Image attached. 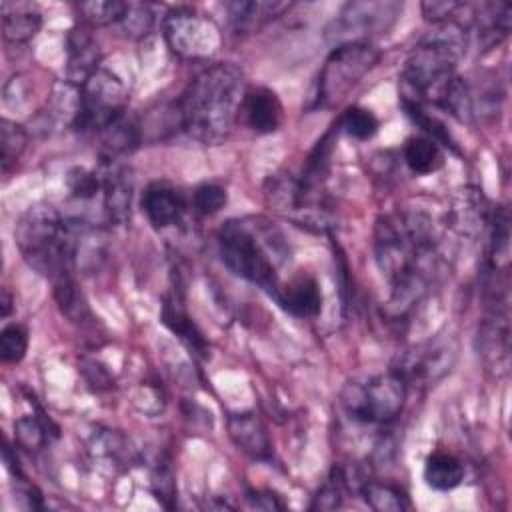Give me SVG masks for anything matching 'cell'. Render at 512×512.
I'll list each match as a JSON object with an SVG mask.
<instances>
[{
  "instance_id": "31",
  "label": "cell",
  "mask_w": 512,
  "mask_h": 512,
  "mask_svg": "<svg viewBox=\"0 0 512 512\" xmlns=\"http://www.w3.org/2000/svg\"><path fill=\"white\" fill-rule=\"evenodd\" d=\"M156 22V6L148 2H126L124 16L120 20L126 34L142 38L146 36Z\"/></svg>"
},
{
  "instance_id": "17",
  "label": "cell",
  "mask_w": 512,
  "mask_h": 512,
  "mask_svg": "<svg viewBox=\"0 0 512 512\" xmlns=\"http://www.w3.org/2000/svg\"><path fill=\"white\" fill-rule=\"evenodd\" d=\"M290 2H272V0H236L228 2V20L236 32H254L266 22L274 20L282 12L290 10Z\"/></svg>"
},
{
  "instance_id": "9",
  "label": "cell",
  "mask_w": 512,
  "mask_h": 512,
  "mask_svg": "<svg viewBox=\"0 0 512 512\" xmlns=\"http://www.w3.org/2000/svg\"><path fill=\"white\" fill-rule=\"evenodd\" d=\"M126 102L128 92L122 80L98 68L78 88V110L72 128L80 132H102L124 116Z\"/></svg>"
},
{
  "instance_id": "39",
  "label": "cell",
  "mask_w": 512,
  "mask_h": 512,
  "mask_svg": "<svg viewBox=\"0 0 512 512\" xmlns=\"http://www.w3.org/2000/svg\"><path fill=\"white\" fill-rule=\"evenodd\" d=\"M246 500L258 510H284V502H280L278 496L268 490H248Z\"/></svg>"
},
{
  "instance_id": "10",
  "label": "cell",
  "mask_w": 512,
  "mask_h": 512,
  "mask_svg": "<svg viewBox=\"0 0 512 512\" xmlns=\"http://www.w3.org/2000/svg\"><path fill=\"white\" fill-rule=\"evenodd\" d=\"M164 38L168 48L186 60L210 58L220 46L216 24L190 6H178L166 14Z\"/></svg>"
},
{
  "instance_id": "34",
  "label": "cell",
  "mask_w": 512,
  "mask_h": 512,
  "mask_svg": "<svg viewBox=\"0 0 512 512\" xmlns=\"http://www.w3.org/2000/svg\"><path fill=\"white\" fill-rule=\"evenodd\" d=\"M28 350V332L20 324H8L0 334V358L2 362L16 364Z\"/></svg>"
},
{
  "instance_id": "20",
  "label": "cell",
  "mask_w": 512,
  "mask_h": 512,
  "mask_svg": "<svg viewBox=\"0 0 512 512\" xmlns=\"http://www.w3.org/2000/svg\"><path fill=\"white\" fill-rule=\"evenodd\" d=\"M102 134V144H100V156L104 164H112L118 162L120 156L130 154L132 150H136V146L142 142V134H140V126H136L134 122L126 120L124 116L120 120H116L114 124H110L106 130L100 132Z\"/></svg>"
},
{
  "instance_id": "16",
  "label": "cell",
  "mask_w": 512,
  "mask_h": 512,
  "mask_svg": "<svg viewBox=\"0 0 512 512\" xmlns=\"http://www.w3.org/2000/svg\"><path fill=\"white\" fill-rule=\"evenodd\" d=\"M162 324L180 338V342L194 352L198 358H208L210 356V346L200 328L194 324V320L188 316L184 306L176 296H164L162 300V310H160Z\"/></svg>"
},
{
  "instance_id": "7",
  "label": "cell",
  "mask_w": 512,
  "mask_h": 512,
  "mask_svg": "<svg viewBox=\"0 0 512 512\" xmlns=\"http://www.w3.org/2000/svg\"><path fill=\"white\" fill-rule=\"evenodd\" d=\"M378 60L380 52L370 42L336 46L320 70L314 108L336 106L378 64Z\"/></svg>"
},
{
  "instance_id": "8",
  "label": "cell",
  "mask_w": 512,
  "mask_h": 512,
  "mask_svg": "<svg viewBox=\"0 0 512 512\" xmlns=\"http://www.w3.org/2000/svg\"><path fill=\"white\" fill-rule=\"evenodd\" d=\"M402 14V2L356 0L342 6L326 28V40L336 48L344 44H368L370 38L386 34Z\"/></svg>"
},
{
  "instance_id": "22",
  "label": "cell",
  "mask_w": 512,
  "mask_h": 512,
  "mask_svg": "<svg viewBox=\"0 0 512 512\" xmlns=\"http://www.w3.org/2000/svg\"><path fill=\"white\" fill-rule=\"evenodd\" d=\"M404 162L414 174H432L442 168L444 154L428 136H412L404 144Z\"/></svg>"
},
{
  "instance_id": "18",
  "label": "cell",
  "mask_w": 512,
  "mask_h": 512,
  "mask_svg": "<svg viewBox=\"0 0 512 512\" xmlns=\"http://www.w3.org/2000/svg\"><path fill=\"white\" fill-rule=\"evenodd\" d=\"M276 302L292 316L312 318L320 312L322 294H320L318 282L312 276L300 274L280 288Z\"/></svg>"
},
{
  "instance_id": "33",
  "label": "cell",
  "mask_w": 512,
  "mask_h": 512,
  "mask_svg": "<svg viewBox=\"0 0 512 512\" xmlns=\"http://www.w3.org/2000/svg\"><path fill=\"white\" fill-rule=\"evenodd\" d=\"M346 482L340 468H334L330 478L320 486L318 494L314 496L310 510H336L342 506V498L346 492Z\"/></svg>"
},
{
  "instance_id": "28",
  "label": "cell",
  "mask_w": 512,
  "mask_h": 512,
  "mask_svg": "<svg viewBox=\"0 0 512 512\" xmlns=\"http://www.w3.org/2000/svg\"><path fill=\"white\" fill-rule=\"evenodd\" d=\"M80 20L88 26H106L120 22L126 10V2L120 0H92L76 4Z\"/></svg>"
},
{
  "instance_id": "4",
  "label": "cell",
  "mask_w": 512,
  "mask_h": 512,
  "mask_svg": "<svg viewBox=\"0 0 512 512\" xmlns=\"http://www.w3.org/2000/svg\"><path fill=\"white\" fill-rule=\"evenodd\" d=\"M26 264L52 282L72 276L78 254V226L52 206H32L14 230Z\"/></svg>"
},
{
  "instance_id": "29",
  "label": "cell",
  "mask_w": 512,
  "mask_h": 512,
  "mask_svg": "<svg viewBox=\"0 0 512 512\" xmlns=\"http://www.w3.org/2000/svg\"><path fill=\"white\" fill-rule=\"evenodd\" d=\"M92 452L98 458H106L114 466H124L132 458V450L126 442V438L114 430H104L94 434Z\"/></svg>"
},
{
  "instance_id": "36",
  "label": "cell",
  "mask_w": 512,
  "mask_h": 512,
  "mask_svg": "<svg viewBox=\"0 0 512 512\" xmlns=\"http://www.w3.org/2000/svg\"><path fill=\"white\" fill-rule=\"evenodd\" d=\"M226 204V190L218 184H200L192 194V206L200 214H216Z\"/></svg>"
},
{
  "instance_id": "12",
  "label": "cell",
  "mask_w": 512,
  "mask_h": 512,
  "mask_svg": "<svg viewBox=\"0 0 512 512\" xmlns=\"http://www.w3.org/2000/svg\"><path fill=\"white\" fill-rule=\"evenodd\" d=\"M228 434L236 448L254 460L272 458V440L268 428L254 412H238L228 416Z\"/></svg>"
},
{
  "instance_id": "23",
  "label": "cell",
  "mask_w": 512,
  "mask_h": 512,
  "mask_svg": "<svg viewBox=\"0 0 512 512\" xmlns=\"http://www.w3.org/2000/svg\"><path fill=\"white\" fill-rule=\"evenodd\" d=\"M360 494L376 512H404L410 508L408 494L400 486L384 480H366L360 488Z\"/></svg>"
},
{
  "instance_id": "38",
  "label": "cell",
  "mask_w": 512,
  "mask_h": 512,
  "mask_svg": "<svg viewBox=\"0 0 512 512\" xmlns=\"http://www.w3.org/2000/svg\"><path fill=\"white\" fill-rule=\"evenodd\" d=\"M466 4L462 2H450V0H432V2H422V16L426 22L432 24H444L450 22L458 16V12L464 8Z\"/></svg>"
},
{
  "instance_id": "6",
  "label": "cell",
  "mask_w": 512,
  "mask_h": 512,
  "mask_svg": "<svg viewBox=\"0 0 512 512\" xmlns=\"http://www.w3.org/2000/svg\"><path fill=\"white\" fill-rule=\"evenodd\" d=\"M408 384L394 372L352 380L342 390V408L362 424H388L404 408Z\"/></svg>"
},
{
  "instance_id": "27",
  "label": "cell",
  "mask_w": 512,
  "mask_h": 512,
  "mask_svg": "<svg viewBox=\"0 0 512 512\" xmlns=\"http://www.w3.org/2000/svg\"><path fill=\"white\" fill-rule=\"evenodd\" d=\"M454 220L460 232L464 234H478L482 226L488 222L486 202L482 194L478 196L476 190H468L462 196V202L458 208H454Z\"/></svg>"
},
{
  "instance_id": "5",
  "label": "cell",
  "mask_w": 512,
  "mask_h": 512,
  "mask_svg": "<svg viewBox=\"0 0 512 512\" xmlns=\"http://www.w3.org/2000/svg\"><path fill=\"white\" fill-rule=\"evenodd\" d=\"M468 46L466 28L460 22L438 24L428 32L406 56L402 68V82L406 92L402 96L418 102H438L442 90L454 76L456 64Z\"/></svg>"
},
{
  "instance_id": "19",
  "label": "cell",
  "mask_w": 512,
  "mask_h": 512,
  "mask_svg": "<svg viewBox=\"0 0 512 512\" xmlns=\"http://www.w3.org/2000/svg\"><path fill=\"white\" fill-rule=\"evenodd\" d=\"M42 16L32 4L4 2L2 4V34L8 42H28L38 34Z\"/></svg>"
},
{
  "instance_id": "32",
  "label": "cell",
  "mask_w": 512,
  "mask_h": 512,
  "mask_svg": "<svg viewBox=\"0 0 512 512\" xmlns=\"http://www.w3.org/2000/svg\"><path fill=\"white\" fill-rule=\"evenodd\" d=\"M340 126L354 140H370L378 132V118L362 106H350L340 118Z\"/></svg>"
},
{
  "instance_id": "25",
  "label": "cell",
  "mask_w": 512,
  "mask_h": 512,
  "mask_svg": "<svg viewBox=\"0 0 512 512\" xmlns=\"http://www.w3.org/2000/svg\"><path fill=\"white\" fill-rule=\"evenodd\" d=\"M14 434H16V442L26 448V450H40L50 442V436H58L56 426L50 422V418H46L44 414L38 416H20L14 422Z\"/></svg>"
},
{
  "instance_id": "37",
  "label": "cell",
  "mask_w": 512,
  "mask_h": 512,
  "mask_svg": "<svg viewBox=\"0 0 512 512\" xmlns=\"http://www.w3.org/2000/svg\"><path fill=\"white\" fill-rule=\"evenodd\" d=\"M152 490L166 508H172V500L176 498V484H174V474L166 462L156 464L152 472Z\"/></svg>"
},
{
  "instance_id": "15",
  "label": "cell",
  "mask_w": 512,
  "mask_h": 512,
  "mask_svg": "<svg viewBox=\"0 0 512 512\" xmlns=\"http://www.w3.org/2000/svg\"><path fill=\"white\" fill-rule=\"evenodd\" d=\"M66 46H68V72H66L68 82L80 88L98 70L100 52L94 38L84 26L70 30L66 38Z\"/></svg>"
},
{
  "instance_id": "40",
  "label": "cell",
  "mask_w": 512,
  "mask_h": 512,
  "mask_svg": "<svg viewBox=\"0 0 512 512\" xmlns=\"http://www.w3.org/2000/svg\"><path fill=\"white\" fill-rule=\"evenodd\" d=\"M0 304H2V316L6 318L12 310V296L8 294V290H2V302Z\"/></svg>"
},
{
  "instance_id": "11",
  "label": "cell",
  "mask_w": 512,
  "mask_h": 512,
  "mask_svg": "<svg viewBox=\"0 0 512 512\" xmlns=\"http://www.w3.org/2000/svg\"><path fill=\"white\" fill-rule=\"evenodd\" d=\"M134 192V176L128 166L118 162L104 164L102 172V204L110 222L126 224L130 220Z\"/></svg>"
},
{
  "instance_id": "35",
  "label": "cell",
  "mask_w": 512,
  "mask_h": 512,
  "mask_svg": "<svg viewBox=\"0 0 512 512\" xmlns=\"http://www.w3.org/2000/svg\"><path fill=\"white\" fill-rule=\"evenodd\" d=\"M66 184L76 200H92L96 194H102V172L74 168L68 174Z\"/></svg>"
},
{
  "instance_id": "24",
  "label": "cell",
  "mask_w": 512,
  "mask_h": 512,
  "mask_svg": "<svg viewBox=\"0 0 512 512\" xmlns=\"http://www.w3.org/2000/svg\"><path fill=\"white\" fill-rule=\"evenodd\" d=\"M54 300L60 308V312L74 324H88L94 320L90 306L80 292L78 284L74 282L72 276L60 278L54 282Z\"/></svg>"
},
{
  "instance_id": "14",
  "label": "cell",
  "mask_w": 512,
  "mask_h": 512,
  "mask_svg": "<svg viewBox=\"0 0 512 512\" xmlns=\"http://www.w3.org/2000/svg\"><path fill=\"white\" fill-rule=\"evenodd\" d=\"M142 208L154 228H168L182 220L186 202L182 194L168 184H152L142 196Z\"/></svg>"
},
{
  "instance_id": "30",
  "label": "cell",
  "mask_w": 512,
  "mask_h": 512,
  "mask_svg": "<svg viewBox=\"0 0 512 512\" xmlns=\"http://www.w3.org/2000/svg\"><path fill=\"white\" fill-rule=\"evenodd\" d=\"M26 142H28V136L20 124H16L8 118L0 120V148H2V170L4 172H8L12 164H16V160L20 158V154L26 148Z\"/></svg>"
},
{
  "instance_id": "2",
  "label": "cell",
  "mask_w": 512,
  "mask_h": 512,
  "mask_svg": "<svg viewBox=\"0 0 512 512\" xmlns=\"http://www.w3.org/2000/svg\"><path fill=\"white\" fill-rule=\"evenodd\" d=\"M244 94L238 66L220 62L204 68L176 100L182 130L202 144H220L232 130Z\"/></svg>"
},
{
  "instance_id": "26",
  "label": "cell",
  "mask_w": 512,
  "mask_h": 512,
  "mask_svg": "<svg viewBox=\"0 0 512 512\" xmlns=\"http://www.w3.org/2000/svg\"><path fill=\"white\" fill-rule=\"evenodd\" d=\"M400 104H402L406 116H408L418 128H422L424 134H426L430 140H434L436 144L448 146L452 152L458 154L456 142L452 140L448 128H446L436 116H432L430 112H426L424 106H422V102H418V100H414V98H408V96H402V98H400Z\"/></svg>"
},
{
  "instance_id": "3",
  "label": "cell",
  "mask_w": 512,
  "mask_h": 512,
  "mask_svg": "<svg viewBox=\"0 0 512 512\" xmlns=\"http://www.w3.org/2000/svg\"><path fill=\"white\" fill-rule=\"evenodd\" d=\"M218 246L230 272L278 298V270L288 260V246L278 228L262 218H234L218 230Z\"/></svg>"
},
{
  "instance_id": "21",
  "label": "cell",
  "mask_w": 512,
  "mask_h": 512,
  "mask_svg": "<svg viewBox=\"0 0 512 512\" xmlns=\"http://www.w3.org/2000/svg\"><path fill=\"white\" fill-rule=\"evenodd\" d=\"M464 480V464L450 452H432L424 462V482L428 488L448 492Z\"/></svg>"
},
{
  "instance_id": "13",
  "label": "cell",
  "mask_w": 512,
  "mask_h": 512,
  "mask_svg": "<svg viewBox=\"0 0 512 512\" xmlns=\"http://www.w3.org/2000/svg\"><path fill=\"white\" fill-rule=\"evenodd\" d=\"M246 124L258 134H272L284 120V108L276 92L264 86L246 90L240 106Z\"/></svg>"
},
{
  "instance_id": "1",
  "label": "cell",
  "mask_w": 512,
  "mask_h": 512,
  "mask_svg": "<svg viewBox=\"0 0 512 512\" xmlns=\"http://www.w3.org/2000/svg\"><path fill=\"white\" fill-rule=\"evenodd\" d=\"M376 264L392 286L390 304L408 310L428 288L436 260L434 228L420 210H394L374 224Z\"/></svg>"
}]
</instances>
